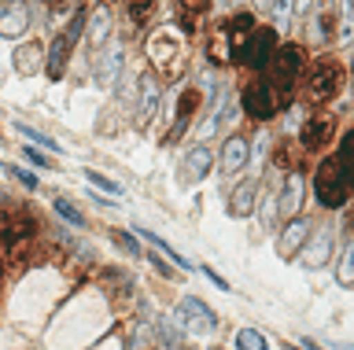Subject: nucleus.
<instances>
[{
    "instance_id": "1",
    "label": "nucleus",
    "mask_w": 354,
    "mask_h": 350,
    "mask_svg": "<svg viewBox=\"0 0 354 350\" xmlns=\"http://www.w3.org/2000/svg\"><path fill=\"white\" fill-rule=\"evenodd\" d=\"M303 59H306V52L303 45H281L270 56V89L277 96V107L292 100V93H295V81H299V74H303Z\"/></svg>"
},
{
    "instance_id": "2",
    "label": "nucleus",
    "mask_w": 354,
    "mask_h": 350,
    "mask_svg": "<svg viewBox=\"0 0 354 350\" xmlns=\"http://www.w3.org/2000/svg\"><path fill=\"white\" fill-rule=\"evenodd\" d=\"M343 81H347V74H343V67L332 56H321L314 59V67H310L306 81H303V100L310 107H321V104H332L343 89Z\"/></svg>"
},
{
    "instance_id": "3",
    "label": "nucleus",
    "mask_w": 354,
    "mask_h": 350,
    "mask_svg": "<svg viewBox=\"0 0 354 350\" xmlns=\"http://www.w3.org/2000/svg\"><path fill=\"white\" fill-rule=\"evenodd\" d=\"M148 59L155 63V70L162 74V78H177L185 67V45L177 34H166V30H159V34L148 37Z\"/></svg>"
},
{
    "instance_id": "4",
    "label": "nucleus",
    "mask_w": 354,
    "mask_h": 350,
    "mask_svg": "<svg viewBox=\"0 0 354 350\" xmlns=\"http://www.w3.org/2000/svg\"><path fill=\"white\" fill-rule=\"evenodd\" d=\"M314 188H317V200L325 203V206H343L347 203V177H343V166H339V159H325L317 166V177H314Z\"/></svg>"
},
{
    "instance_id": "5",
    "label": "nucleus",
    "mask_w": 354,
    "mask_h": 350,
    "mask_svg": "<svg viewBox=\"0 0 354 350\" xmlns=\"http://www.w3.org/2000/svg\"><path fill=\"white\" fill-rule=\"evenodd\" d=\"M273 34H277L273 26H254L251 34L243 37V45L236 48V56H232V59H236V63H248L251 70H259L262 63L270 59V48H273Z\"/></svg>"
},
{
    "instance_id": "6",
    "label": "nucleus",
    "mask_w": 354,
    "mask_h": 350,
    "mask_svg": "<svg viewBox=\"0 0 354 350\" xmlns=\"http://www.w3.org/2000/svg\"><path fill=\"white\" fill-rule=\"evenodd\" d=\"M243 100V111H248V118H259V122H266V118H273L277 111V96L266 81H248L240 93Z\"/></svg>"
},
{
    "instance_id": "7",
    "label": "nucleus",
    "mask_w": 354,
    "mask_h": 350,
    "mask_svg": "<svg viewBox=\"0 0 354 350\" xmlns=\"http://www.w3.org/2000/svg\"><path fill=\"white\" fill-rule=\"evenodd\" d=\"M332 137H336V118L332 115H314L310 122L303 126V151H317V148H328Z\"/></svg>"
},
{
    "instance_id": "8",
    "label": "nucleus",
    "mask_w": 354,
    "mask_h": 350,
    "mask_svg": "<svg viewBox=\"0 0 354 350\" xmlns=\"http://www.w3.org/2000/svg\"><path fill=\"white\" fill-rule=\"evenodd\" d=\"M303 200H306V181H303V173H295V170H292V173L284 177L281 195L273 200V211H277V214H299Z\"/></svg>"
},
{
    "instance_id": "9",
    "label": "nucleus",
    "mask_w": 354,
    "mask_h": 350,
    "mask_svg": "<svg viewBox=\"0 0 354 350\" xmlns=\"http://www.w3.org/2000/svg\"><path fill=\"white\" fill-rule=\"evenodd\" d=\"M155 111H159V78L155 74H144L137 81V122L148 126Z\"/></svg>"
},
{
    "instance_id": "10",
    "label": "nucleus",
    "mask_w": 354,
    "mask_h": 350,
    "mask_svg": "<svg viewBox=\"0 0 354 350\" xmlns=\"http://www.w3.org/2000/svg\"><path fill=\"white\" fill-rule=\"evenodd\" d=\"M181 321H185V328H192V332H210V328H218V317H214V310H207L203 302L199 299H192V295H188V299L181 302Z\"/></svg>"
},
{
    "instance_id": "11",
    "label": "nucleus",
    "mask_w": 354,
    "mask_h": 350,
    "mask_svg": "<svg viewBox=\"0 0 354 350\" xmlns=\"http://www.w3.org/2000/svg\"><path fill=\"white\" fill-rule=\"evenodd\" d=\"M328 255H332V229H321L314 240L306 236V244L299 247V258H303V266H310V269L325 266Z\"/></svg>"
},
{
    "instance_id": "12",
    "label": "nucleus",
    "mask_w": 354,
    "mask_h": 350,
    "mask_svg": "<svg viewBox=\"0 0 354 350\" xmlns=\"http://www.w3.org/2000/svg\"><path fill=\"white\" fill-rule=\"evenodd\" d=\"M210 162H214V151H210L207 144H196V148L185 155V162H181V177H185L188 184L199 181V177H207Z\"/></svg>"
},
{
    "instance_id": "13",
    "label": "nucleus",
    "mask_w": 354,
    "mask_h": 350,
    "mask_svg": "<svg viewBox=\"0 0 354 350\" xmlns=\"http://www.w3.org/2000/svg\"><path fill=\"white\" fill-rule=\"evenodd\" d=\"M251 159V144L243 137H229L225 148H221V170L225 173H240Z\"/></svg>"
},
{
    "instance_id": "14",
    "label": "nucleus",
    "mask_w": 354,
    "mask_h": 350,
    "mask_svg": "<svg viewBox=\"0 0 354 350\" xmlns=\"http://www.w3.org/2000/svg\"><path fill=\"white\" fill-rule=\"evenodd\" d=\"M85 26H88V30H85V34H88V45H93V48H104L107 37H111V8L100 4L96 12L85 19Z\"/></svg>"
},
{
    "instance_id": "15",
    "label": "nucleus",
    "mask_w": 354,
    "mask_h": 350,
    "mask_svg": "<svg viewBox=\"0 0 354 350\" xmlns=\"http://www.w3.org/2000/svg\"><path fill=\"white\" fill-rule=\"evenodd\" d=\"M306 236H310V222L295 217V222L281 233V240H277V251H281L284 258H292V255H299V247L306 244Z\"/></svg>"
},
{
    "instance_id": "16",
    "label": "nucleus",
    "mask_w": 354,
    "mask_h": 350,
    "mask_svg": "<svg viewBox=\"0 0 354 350\" xmlns=\"http://www.w3.org/2000/svg\"><path fill=\"white\" fill-rule=\"evenodd\" d=\"M26 26H30V8L15 0V4L0 15V34H4V37H19V34H26Z\"/></svg>"
},
{
    "instance_id": "17",
    "label": "nucleus",
    "mask_w": 354,
    "mask_h": 350,
    "mask_svg": "<svg viewBox=\"0 0 354 350\" xmlns=\"http://www.w3.org/2000/svg\"><path fill=\"white\" fill-rule=\"evenodd\" d=\"M254 192H259V181L236 184V188H232V195H229V211L236 214V217H248V214L254 211Z\"/></svg>"
},
{
    "instance_id": "18",
    "label": "nucleus",
    "mask_w": 354,
    "mask_h": 350,
    "mask_svg": "<svg viewBox=\"0 0 354 350\" xmlns=\"http://www.w3.org/2000/svg\"><path fill=\"white\" fill-rule=\"evenodd\" d=\"M118 70H122V48H107L104 56L96 59V81L104 85V89H111L118 78Z\"/></svg>"
},
{
    "instance_id": "19",
    "label": "nucleus",
    "mask_w": 354,
    "mask_h": 350,
    "mask_svg": "<svg viewBox=\"0 0 354 350\" xmlns=\"http://www.w3.org/2000/svg\"><path fill=\"white\" fill-rule=\"evenodd\" d=\"M196 107H199V89H185V96L177 100V126H174V133L166 137V140H177L188 129V118L196 115Z\"/></svg>"
},
{
    "instance_id": "20",
    "label": "nucleus",
    "mask_w": 354,
    "mask_h": 350,
    "mask_svg": "<svg viewBox=\"0 0 354 350\" xmlns=\"http://www.w3.org/2000/svg\"><path fill=\"white\" fill-rule=\"evenodd\" d=\"M74 48V37L59 34L52 41V52H48V78H63V67H66V56Z\"/></svg>"
},
{
    "instance_id": "21",
    "label": "nucleus",
    "mask_w": 354,
    "mask_h": 350,
    "mask_svg": "<svg viewBox=\"0 0 354 350\" xmlns=\"http://www.w3.org/2000/svg\"><path fill=\"white\" fill-rule=\"evenodd\" d=\"M207 12H210V0H177V15L185 23V34H192Z\"/></svg>"
},
{
    "instance_id": "22",
    "label": "nucleus",
    "mask_w": 354,
    "mask_h": 350,
    "mask_svg": "<svg viewBox=\"0 0 354 350\" xmlns=\"http://www.w3.org/2000/svg\"><path fill=\"white\" fill-rule=\"evenodd\" d=\"M41 59H44L41 45H22V48L15 52V74H22V78H30V74H37Z\"/></svg>"
},
{
    "instance_id": "23",
    "label": "nucleus",
    "mask_w": 354,
    "mask_h": 350,
    "mask_svg": "<svg viewBox=\"0 0 354 350\" xmlns=\"http://www.w3.org/2000/svg\"><path fill=\"white\" fill-rule=\"evenodd\" d=\"M207 56H210V63H232V45H229L225 26L214 30V37L207 41Z\"/></svg>"
},
{
    "instance_id": "24",
    "label": "nucleus",
    "mask_w": 354,
    "mask_h": 350,
    "mask_svg": "<svg viewBox=\"0 0 354 350\" xmlns=\"http://www.w3.org/2000/svg\"><path fill=\"white\" fill-rule=\"evenodd\" d=\"M236 350H270V347H266V339L254 332V328H240L236 332Z\"/></svg>"
},
{
    "instance_id": "25",
    "label": "nucleus",
    "mask_w": 354,
    "mask_h": 350,
    "mask_svg": "<svg viewBox=\"0 0 354 350\" xmlns=\"http://www.w3.org/2000/svg\"><path fill=\"white\" fill-rule=\"evenodd\" d=\"M15 129L30 140V144H41V148H48V151H59V148H55V140H52L48 133H41V129H33V126H26V122H19Z\"/></svg>"
},
{
    "instance_id": "26",
    "label": "nucleus",
    "mask_w": 354,
    "mask_h": 350,
    "mask_svg": "<svg viewBox=\"0 0 354 350\" xmlns=\"http://www.w3.org/2000/svg\"><path fill=\"white\" fill-rule=\"evenodd\" d=\"M140 236H148V240H151V244H155V247H159V251H162V255H170V258H174V266H185V269H192V262H185V258H181V255H177V251H174L170 244H166V240H162V236H155V233H148V229H140Z\"/></svg>"
},
{
    "instance_id": "27",
    "label": "nucleus",
    "mask_w": 354,
    "mask_h": 350,
    "mask_svg": "<svg viewBox=\"0 0 354 350\" xmlns=\"http://www.w3.org/2000/svg\"><path fill=\"white\" fill-rule=\"evenodd\" d=\"M151 8H155V0H129L133 23H148V19H151Z\"/></svg>"
},
{
    "instance_id": "28",
    "label": "nucleus",
    "mask_w": 354,
    "mask_h": 350,
    "mask_svg": "<svg viewBox=\"0 0 354 350\" xmlns=\"http://www.w3.org/2000/svg\"><path fill=\"white\" fill-rule=\"evenodd\" d=\"M295 159H299V148L295 144H281V148H277V155H273V162H277V166H284V170H292Z\"/></svg>"
},
{
    "instance_id": "29",
    "label": "nucleus",
    "mask_w": 354,
    "mask_h": 350,
    "mask_svg": "<svg viewBox=\"0 0 354 350\" xmlns=\"http://www.w3.org/2000/svg\"><path fill=\"white\" fill-rule=\"evenodd\" d=\"M52 206H55V214H59V217H66V222H71V225H77V229H82V225H85V217H82V214H77V211H74V206H71V203H66V200H55Z\"/></svg>"
},
{
    "instance_id": "30",
    "label": "nucleus",
    "mask_w": 354,
    "mask_h": 350,
    "mask_svg": "<svg viewBox=\"0 0 354 350\" xmlns=\"http://www.w3.org/2000/svg\"><path fill=\"white\" fill-rule=\"evenodd\" d=\"M354 251H351V244H347V251H343V262H339V280L343 284H347V288H351V284H354Z\"/></svg>"
},
{
    "instance_id": "31",
    "label": "nucleus",
    "mask_w": 354,
    "mask_h": 350,
    "mask_svg": "<svg viewBox=\"0 0 354 350\" xmlns=\"http://www.w3.org/2000/svg\"><path fill=\"white\" fill-rule=\"evenodd\" d=\"M85 177L93 181V184H100V188H104V192H111V195H118V192H122V184H115L111 177H104V173H96V170H88Z\"/></svg>"
},
{
    "instance_id": "32",
    "label": "nucleus",
    "mask_w": 354,
    "mask_h": 350,
    "mask_svg": "<svg viewBox=\"0 0 354 350\" xmlns=\"http://www.w3.org/2000/svg\"><path fill=\"white\" fill-rule=\"evenodd\" d=\"M22 151H26V159L33 162V166H41V170H48V166H55V162H52L48 155H44V151H37V148H22Z\"/></svg>"
},
{
    "instance_id": "33",
    "label": "nucleus",
    "mask_w": 354,
    "mask_h": 350,
    "mask_svg": "<svg viewBox=\"0 0 354 350\" xmlns=\"http://www.w3.org/2000/svg\"><path fill=\"white\" fill-rule=\"evenodd\" d=\"M8 173H11V177H19L22 184H26V188H37V177H33L30 170H22V166H8Z\"/></svg>"
},
{
    "instance_id": "34",
    "label": "nucleus",
    "mask_w": 354,
    "mask_h": 350,
    "mask_svg": "<svg viewBox=\"0 0 354 350\" xmlns=\"http://www.w3.org/2000/svg\"><path fill=\"white\" fill-rule=\"evenodd\" d=\"M118 244H122V247H126V251H129V255H140V247H137V240H133L129 233H118Z\"/></svg>"
},
{
    "instance_id": "35",
    "label": "nucleus",
    "mask_w": 354,
    "mask_h": 350,
    "mask_svg": "<svg viewBox=\"0 0 354 350\" xmlns=\"http://www.w3.org/2000/svg\"><path fill=\"white\" fill-rule=\"evenodd\" d=\"M292 8H295L299 15H310V12L317 8V0H292Z\"/></svg>"
},
{
    "instance_id": "36",
    "label": "nucleus",
    "mask_w": 354,
    "mask_h": 350,
    "mask_svg": "<svg viewBox=\"0 0 354 350\" xmlns=\"http://www.w3.org/2000/svg\"><path fill=\"white\" fill-rule=\"evenodd\" d=\"M214 4H232V0H214Z\"/></svg>"
},
{
    "instance_id": "37",
    "label": "nucleus",
    "mask_w": 354,
    "mask_h": 350,
    "mask_svg": "<svg viewBox=\"0 0 354 350\" xmlns=\"http://www.w3.org/2000/svg\"><path fill=\"white\" fill-rule=\"evenodd\" d=\"M259 4H262V8H266V0H259Z\"/></svg>"
},
{
    "instance_id": "38",
    "label": "nucleus",
    "mask_w": 354,
    "mask_h": 350,
    "mask_svg": "<svg viewBox=\"0 0 354 350\" xmlns=\"http://www.w3.org/2000/svg\"><path fill=\"white\" fill-rule=\"evenodd\" d=\"M177 350H188V347H177Z\"/></svg>"
}]
</instances>
